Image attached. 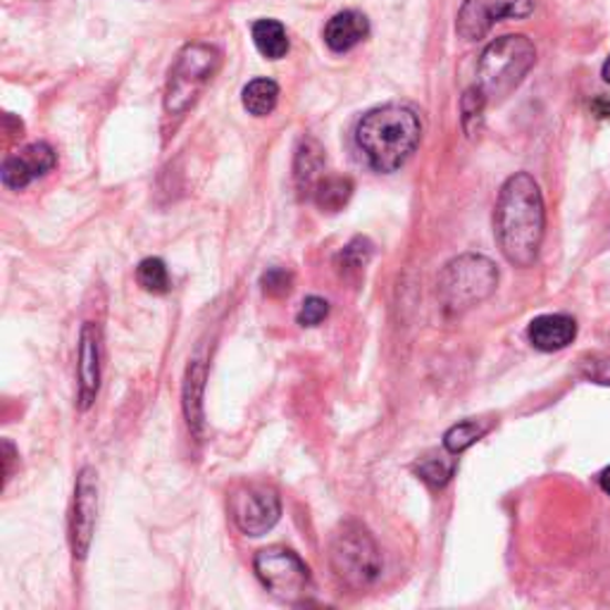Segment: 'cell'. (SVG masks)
Here are the masks:
<instances>
[{
	"label": "cell",
	"instance_id": "1",
	"mask_svg": "<svg viewBox=\"0 0 610 610\" xmlns=\"http://www.w3.org/2000/svg\"><path fill=\"white\" fill-rule=\"evenodd\" d=\"M546 232V208L537 181L517 172L501 187L494 208V234L503 257L515 267L534 265Z\"/></svg>",
	"mask_w": 610,
	"mask_h": 610
},
{
	"label": "cell",
	"instance_id": "2",
	"mask_svg": "<svg viewBox=\"0 0 610 610\" xmlns=\"http://www.w3.org/2000/svg\"><path fill=\"white\" fill-rule=\"evenodd\" d=\"M422 141L420 115L401 103L379 105L356 127V144L375 172L391 175L410 160Z\"/></svg>",
	"mask_w": 610,
	"mask_h": 610
},
{
	"label": "cell",
	"instance_id": "3",
	"mask_svg": "<svg viewBox=\"0 0 610 610\" xmlns=\"http://www.w3.org/2000/svg\"><path fill=\"white\" fill-rule=\"evenodd\" d=\"M537 63V49L525 34H508L486 45L477 63V88L486 103L506 101Z\"/></svg>",
	"mask_w": 610,
	"mask_h": 610
},
{
	"label": "cell",
	"instance_id": "4",
	"mask_svg": "<svg viewBox=\"0 0 610 610\" xmlns=\"http://www.w3.org/2000/svg\"><path fill=\"white\" fill-rule=\"evenodd\" d=\"M222 67L220 49L210 43H189L179 51L175 65L167 76L165 86V115L185 117L196 101L201 98L203 88L212 82Z\"/></svg>",
	"mask_w": 610,
	"mask_h": 610
},
{
	"label": "cell",
	"instance_id": "5",
	"mask_svg": "<svg viewBox=\"0 0 610 610\" xmlns=\"http://www.w3.org/2000/svg\"><path fill=\"white\" fill-rule=\"evenodd\" d=\"M498 270L484 255H458L439 277V301L446 315H461L496 292Z\"/></svg>",
	"mask_w": 610,
	"mask_h": 610
},
{
	"label": "cell",
	"instance_id": "6",
	"mask_svg": "<svg viewBox=\"0 0 610 610\" xmlns=\"http://www.w3.org/2000/svg\"><path fill=\"white\" fill-rule=\"evenodd\" d=\"M332 570L350 589H365L377 582L381 554L372 534L358 523H344L329 544Z\"/></svg>",
	"mask_w": 610,
	"mask_h": 610
},
{
	"label": "cell",
	"instance_id": "7",
	"mask_svg": "<svg viewBox=\"0 0 610 610\" xmlns=\"http://www.w3.org/2000/svg\"><path fill=\"white\" fill-rule=\"evenodd\" d=\"M253 568L263 587L284 603H298L311 589V570L286 546H267L255 554Z\"/></svg>",
	"mask_w": 610,
	"mask_h": 610
},
{
	"label": "cell",
	"instance_id": "8",
	"mask_svg": "<svg viewBox=\"0 0 610 610\" xmlns=\"http://www.w3.org/2000/svg\"><path fill=\"white\" fill-rule=\"evenodd\" d=\"M229 513L243 534L263 537L280 523L282 501L267 484H243L229 496Z\"/></svg>",
	"mask_w": 610,
	"mask_h": 610
},
{
	"label": "cell",
	"instance_id": "9",
	"mask_svg": "<svg viewBox=\"0 0 610 610\" xmlns=\"http://www.w3.org/2000/svg\"><path fill=\"white\" fill-rule=\"evenodd\" d=\"M534 0H463L455 18V34L465 41H480L501 20H525Z\"/></svg>",
	"mask_w": 610,
	"mask_h": 610
},
{
	"label": "cell",
	"instance_id": "10",
	"mask_svg": "<svg viewBox=\"0 0 610 610\" xmlns=\"http://www.w3.org/2000/svg\"><path fill=\"white\" fill-rule=\"evenodd\" d=\"M98 515V475L94 467H82L74 484V501L70 515V546L76 560H84L94 541Z\"/></svg>",
	"mask_w": 610,
	"mask_h": 610
},
{
	"label": "cell",
	"instance_id": "11",
	"mask_svg": "<svg viewBox=\"0 0 610 610\" xmlns=\"http://www.w3.org/2000/svg\"><path fill=\"white\" fill-rule=\"evenodd\" d=\"M55 165L57 156L49 144H29L6 158L3 170H0V179H3V185L8 189L22 191L32 185V181L49 175Z\"/></svg>",
	"mask_w": 610,
	"mask_h": 610
},
{
	"label": "cell",
	"instance_id": "12",
	"mask_svg": "<svg viewBox=\"0 0 610 610\" xmlns=\"http://www.w3.org/2000/svg\"><path fill=\"white\" fill-rule=\"evenodd\" d=\"M101 327L96 323H86L80 334V365H76V377H80V410H88L94 406L101 389Z\"/></svg>",
	"mask_w": 610,
	"mask_h": 610
},
{
	"label": "cell",
	"instance_id": "13",
	"mask_svg": "<svg viewBox=\"0 0 610 610\" xmlns=\"http://www.w3.org/2000/svg\"><path fill=\"white\" fill-rule=\"evenodd\" d=\"M529 344L534 348L544 350V354H554V350L566 348L577 337V323L570 315H539L534 317L527 329Z\"/></svg>",
	"mask_w": 610,
	"mask_h": 610
},
{
	"label": "cell",
	"instance_id": "14",
	"mask_svg": "<svg viewBox=\"0 0 610 610\" xmlns=\"http://www.w3.org/2000/svg\"><path fill=\"white\" fill-rule=\"evenodd\" d=\"M370 36V20L358 10H344L327 22L325 43L334 53H346Z\"/></svg>",
	"mask_w": 610,
	"mask_h": 610
},
{
	"label": "cell",
	"instance_id": "15",
	"mask_svg": "<svg viewBox=\"0 0 610 610\" xmlns=\"http://www.w3.org/2000/svg\"><path fill=\"white\" fill-rule=\"evenodd\" d=\"M323 170H325V150L319 148L315 139H303L294 160V179L301 196L315 193V187L319 185V179H323Z\"/></svg>",
	"mask_w": 610,
	"mask_h": 610
},
{
	"label": "cell",
	"instance_id": "16",
	"mask_svg": "<svg viewBox=\"0 0 610 610\" xmlns=\"http://www.w3.org/2000/svg\"><path fill=\"white\" fill-rule=\"evenodd\" d=\"M203 389H206V365L193 360L185 379V418L196 439H203Z\"/></svg>",
	"mask_w": 610,
	"mask_h": 610
},
{
	"label": "cell",
	"instance_id": "17",
	"mask_svg": "<svg viewBox=\"0 0 610 610\" xmlns=\"http://www.w3.org/2000/svg\"><path fill=\"white\" fill-rule=\"evenodd\" d=\"M255 49L267 60H282L288 53V36L282 22L277 20H257L251 27Z\"/></svg>",
	"mask_w": 610,
	"mask_h": 610
},
{
	"label": "cell",
	"instance_id": "18",
	"mask_svg": "<svg viewBox=\"0 0 610 610\" xmlns=\"http://www.w3.org/2000/svg\"><path fill=\"white\" fill-rule=\"evenodd\" d=\"M354 196V181L348 177H323L315 187V203L323 212H339L346 208V203Z\"/></svg>",
	"mask_w": 610,
	"mask_h": 610
},
{
	"label": "cell",
	"instance_id": "19",
	"mask_svg": "<svg viewBox=\"0 0 610 610\" xmlns=\"http://www.w3.org/2000/svg\"><path fill=\"white\" fill-rule=\"evenodd\" d=\"M243 108H246L253 117H267L280 101V86L272 80H253L243 86Z\"/></svg>",
	"mask_w": 610,
	"mask_h": 610
},
{
	"label": "cell",
	"instance_id": "20",
	"mask_svg": "<svg viewBox=\"0 0 610 610\" xmlns=\"http://www.w3.org/2000/svg\"><path fill=\"white\" fill-rule=\"evenodd\" d=\"M416 472L420 475V480H424L427 484L437 486V490H441V486H446L453 477L455 472V458L451 451H434V453H427L424 458H420L418 465H416Z\"/></svg>",
	"mask_w": 610,
	"mask_h": 610
},
{
	"label": "cell",
	"instance_id": "21",
	"mask_svg": "<svg viewBox=\"0 0 610 610\" xmlns=\"http://www.w3.org/2000/svg\"><path fill=\"white\" fill-rule=\"evenodd\" d=\"M136 282L148 294H167L170 292V274L160 257H146L136 267Z\"/></svg>",
	"mask_w": 610,
	"mask_h": 610
},
{
	"label": "cell",
	"instance_id": "22",
	"mask_svg": "<svg viewBox=\"0 0 610 610\" xmlns=\"http://www.w3.org/2000/svg\"><path fill=\"white\" fill-rule=\"evenodd\" d=\"M484 432H486V427L480 424V422H475V420L458 422L444 434V449L451 451L453 455L463 453L472 444H477V441L484 437Z\"/></svg>",
	"mask_w": 610,
	"mask_h": 610
},
{
	"label": "cell",
	"instance_id": "23",
	"mask_svg": "<svg viewBox=\"0 0 610 610\" xmlns=\"http://www.w3.org/2000/svg\"><path fill=\"white\" fill-rule=\"evenodd\" d=\"M486 98L482 91L477 86H472L465 91V96L461 101V122H463V129L465 134L470 136H477V132L482 129V122H484V108H486Z\"/></svg>",
	"mask_w": 610,
	"mask_h": 610
},
{
	"label": "cell",
	"instance_id": "24",
	"mask_svg": "<svg viewBox=\"0 0 610 610\" xmlns=\"http://www.w3.org/2000/svg\"><path fill=\"white\" fill-rule=\"evenodd\" d=\"M370 255H372V246H370V241H368V239H362V236L354 239V241H350L348 246L339 253V257H337L339 272H341V274H346V277H348V274H354V272L358 274L365 265H368Z\"/></svg>",
	"mask_w": 610,
	"mask_h": 610
},
{
	"label": "cell",
	"instance_id": "25",
	"mask_svg": "<svg viewBox=\"0 0 610 610\" xmlns=\"http://www.w3.org/2000/svg\"><path fill=\"white\" fill-rule=\"evenodd\" d=\"M261 286H263V294L270 296V298H284L292 294L294 288V274L284 270V267H270L263 280H261Z\"/></svg>",
	"mask_w": 610,
	"mask_h": 610
},
{
	"label": "cell",
	"instance_id": "26",
	"mask_svg": "<svg viewBox=\"0 0 610 610\" xmlns=\"http://www.w3.org/2000/svg\"><path fill=\"white\" fill-rule=\"evenodd\" d=\"M327 315H329V303L319 296H308L303 301L296 319L301 327H317Z\"/></svg>",
	"mask_w": 610,
	"mask_h": 610
},
{
	"label": "cell",
	"instance_id": "27",
	"mask_svg": "<svg viewBox=\"0 0 610 610\" xmlns=\"http://www.w3.org/2000/svg\"><path fill=\"white\" fill-rule=\"evenodd\" d=\"M582 372L587 379L597 385H610V358L608 356H591L582 362Z\"/></svg>",
	"mask_w": 610,
	"mask_h": 610
},
{
	"label": "cell",
	"instance_id": "28",
	"mask_svg": "<svg viewBox=\"0 0 610 610\" xmlns=\"http://www.w3.org/2000/svg\"><path fill=\"white\" fill-rule=\"evenodd\" d=\"M3 451H6V482L10 480V463H12V458H14V449H12V444H10V441H3Z\"/></svg>",
	"mask_w": 610,
	"mask_h": 610
},
{
	"label": "cell",
	"instance_id": "29",
	"mask_svg": "<svg viewBox=\"0 0 610 610\" xmlns=\"http://www.w3.org/2000/svg\"><path fill=\"white\" fill-rule=\"evenodd\" d=\"M599 482H601V490L610 496V465L601 472V480Z\"/></svg>",
	"mask_w": 610,
	"mask_h": 610
},
{
	"label": "cell",
	"instance_id": "30",
	"mask_svg": "<svg viewBox=\"0 0 610 610\" xmlns=\"http://www.w3.org/2000/svg\"><path fill=\"white\" fill-rule=\"evenodd\" d=\"M601 76H603V82H606V84H610V55L606 57L603 70H601Z\"/></svg>",
	"mask_w": 610,
	"mask_h": 610
}]
</instances>
